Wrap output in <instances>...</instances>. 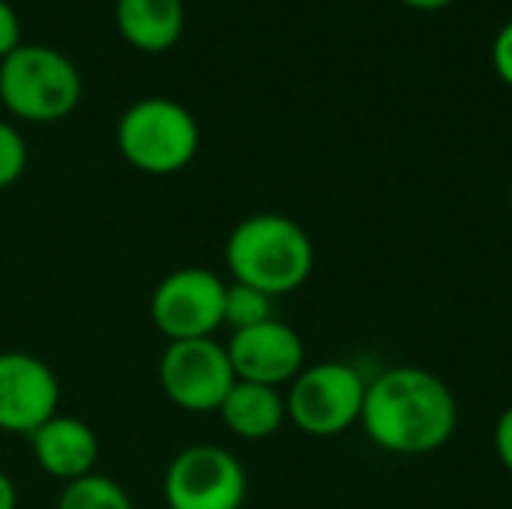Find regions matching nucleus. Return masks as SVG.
Segmentation results:
<instances>
[{
    "label": "nucleus",
    "mask_w": 512,
    "mask_h": 509,
    "mask_svg": "<svg viewBox=\"0 0 512 509\" xmlns=\"http://www.w3.org/2000/svg\"><path fill=\"white\" fill-rule=\"evenodd\" d=\"M18 507V492L15 483L0 471V509H15Z\"/></svg>",
    "instance_id": "obj_20"
},
{
    "label": "nucleus",
    "mask_w": 512,
    "mask_h": 509,
    "mask_svg": "<svg viewBox=\"0 0 512 509\" xmlns=\"http://www.w3.org/2000/svg\"><path fill=\"white\" fill-rule=\"evenodd\" d=\"M510 198H512V192H510Z\"/></svg>",
    "instance_id": "obj_22"
},
{
    "label": "nucleus",
    "mask_w": 512,
    "mask_h": 509,
    "mask_svg": "<svg viewBox=\"0 0 512 509\" xmlns=\"http://www.w3.org/2000/svg\"><path fill=\"white\" fill-rule=\"evenodd\" d=\"M399 3L408 6V9H417V12H435V9L450 6L453 0H399Z\"/></svg>",
    "instance_id": "obj_21"
},
{
    "label": "nucleus",
    "mask_w": 512,
    "mask_h": 509,
    "mask_svg": "<svg viewBox=\"0 0 512 509\" xmlns=\"http://www.w3.org/2000/svg\"><path fill=\"white\" fill-rule=\"evenodd\" d=\"M459 423L450 387L420 366H396L366 387L360 426L366 438L396 456L441 450Z\"/></svg>",
    "instance_id": "obj_1"
},
{
    "label": "nucleus",
    "mask_w": 512,
    "mask_h": 509,
    "mask_svg": "<svg viewBox=\"0 0 512 509\" xmlns=\"http://www.w3.org/2000/svg\"><path fill=\"white\" fill-rule=\"evenodd\" d=\"M234 384L237 375L228 348L219 345L213 336L168 342V348L159 357V387L183 411H219Z\"/></svg>",
    "instance_id": "obj_8"
},
{
    "label": "nucleus",
    "mask_w": 512,
    "mask_h": 509,
    "mask_svg": "<svg viewBox=\"0 0 512 509\" xmlns=\"http://www.w3.org/2000/svg\"><path fill=\"white\" fill-rule=\"evenodd\" d=\"M495 450H498L501 465L512 474V405L495 423Z\"/></svg>",
    "instance_id": "obj_19"
},
{
    "label": "nucleus",
    "mask_w": 512,
    "mask_h": 509,
    "mask_svg": "<svg viewBox=\"0 0 512 509\" xmlns=\"http://www.w3.org/2000/svg\"><path fill=\"white\" fill-rule=\"evenodd\" d=\"M0 102L18 120L57 123L81 102V72L57 48L18 45L0 60Z\"/></svg>",
    "instance_id": "obj_3"
},
{
    "label": "nucleus",
    "mask_w": 512,
    "mask_h": 509,
    "mask_svg": "<svg viewBox=\"0 0 512 509\" xmlns=\"http://www.w3.org/2000/svg\"><path fill=\"white\" fill-rule=\"evenodd\" d=\"M57 375L33 354L0 351V432L30 438L57 414Z\"/></svg>",
    "instance_id": "obj_9"
},
{
    "label": "nucleus",
    "mask_w": 512,
    "mask_h": 509,
    "mask_svg": "<svg viewBox=\"0 0 512 509\" xmlns=\"http://www.w3.org/2000/svg\"><path fill=\"white\" fill-rule=\"evenodd\" d=\"M222 423L243 441H267L288 420L285 396L276 387L237 381L219 405Z\"/></svg>",
    "instance_id": "obj_12"
},
{
    "label": "nucleus",
    "mask_w": 512,
    "mask_h": 509,
    "mask_svg": "<svg viewBox=\"0 0 512 509\" xmlns=\"http://www.w3.org/2000/svg\"><path fill=\"white\" fill-rule=\"evenodd\" d=\"M201 144L198 120L174 99L150 96L132 102L117 123V147L123 159L153 177L183 171Z\"/></svg>",
    "instance_id": "obj_4"
},
{
    "label": "nucleus",
    "mask_w": 512,
    "mask_h": 509,
    "mask_svg": "<svg viewBox=\"0 0 512 509\" xmlns=\"http://www.w3.org/2000/svg\"><path fill=\"white\" fill-rule=\"evenodd\" d=\"M18 45H21V24H18V15H15V9H12L6 0H0V60H3L6 54H12Z\"/></svg>",
    "instance_id": "obj_18"
},
{
    "label": "nucleus",
    "mask_w": 512,
    "mask_h": 509,
    "mask_svg": "<svg viewBox=\"0 0 512 509\" xmlns=\"http://www.w3.org/2000/svg\"><path fill=\"white\" fill-rule=\"evenodd\" d=\"M225 291L228 285L210 267H180L168 273L150 300L156 330L168 342L210 339L225 324Z\"/></svg>",
    "instance_id": "obj_6"
},
{
    "label": "nucleus",
    "mask_w": 512,
    "mask_h": 509,
    "mask_svg": "<svg viewBox=\"0 0 512 509\" xmlns=\"http://www.w3.org/2000/svg\"><path fill=\"white\" fill-rule=\"evenodd\" d=\"M162 492L168 509H243L249 483L231 450L195 444L171 459Z\"/></svg>",
    "instance_id": "obj_7"
},
{
    "label": "nucleus",
    "mask_w": 512,
    "mask_h": 509,
    "mask_svg": "<svg viewBox=\"0 0 512 509\" xmlns=\"http://www.w3.org/2000/svg\"><path fill=\"white\" fill-rule=\"evenodd\" d=\"M270 318H276L273 315V297H267L258 288L240 285V282L228 285V291H225V324L234 333L255 327V324H264Z\"/></svg>",
    "instance_id": "obj_15"
},
{
    "label": "nucleus",
    "mask_w": 512,
    "mask_h": 509,
    "mask_svg": "<svg viewBox=\"0 0 512 509\" xmlns=\"http://www.w3.org/2000/svg\"><path fill=\"white\" fill-rule=\"evenodd\" d=\"M369 381L348 363L306 366L288 387V420L312 438H336L360 423Z\"/></svg>",
    "instance_id": "obj_5"
},
{
    "label": "nucleus",
    "mask_w": 512,
    "mask_h": 509,
    "mask_svg": "<svg viewBox=\"0 0 512 509\" xmlns=\"http://www.w3.org/2000/svg\"><path fill=\"white\" fill-rule=\"evenodd\" d=\"M114 21L123 39L141 51H168L183 33V0H117Z\"/></svg>",
    "instance_id": "obj_13"
},
{
    "label": "nucleus",
    "mask_w": 512,
    "mask_h": 509,
    "mask_svg": "<svg viewBox=\"0 0 512 509\" xmlns=\"http://www.w3.org/2000/svg\"><path fill=\"white\" fill-rule=\"evenodd\" d=\"M27 168V144L21 138V132L0 120V189L12 186Z\"/></svg>",
    "instance_id": "obj_16"
},
{
    "label": "nucleus",
    "mask_w": 512,
    "mask_h": 509,
    "mask_svg": "<svg viewBox=\"0 0 512 509\" xmlns=\"http://www.w3.org/2000/svg\"><path fill=\"white\" fill-rule=\"evenodd\" d=\"M225 348L237 381H252L279 390L306 369V348L300 333L279 318L237 330Z\"/></svg>",
    "instance_id": "obj_10"
},
{
    "label": "nucleus",
    "mask_w": 512,
    "mask_h": 509,
    "mask_svg": "<svg viewBox=\"0 0 512 509\" xmlns=\"http://www.w3.org/2000/svg\"><path fill=\"white\" fill-rule=\"evenodd\" d=\"M57 509H135L129 495L120 489V483H114L105 474H87L81 480L66 483V489L60 492Z\"/></svg>",
    "instance_id": "obj_14"
},
{
    "label": "nucleus",
    "mask_w": 512,
    "mask_h": 509,
    "mask_svg": "<svg viewBox=\"0 0 512 509\" xmlns=\"http://www.w3.org/2000/svg\"><path fill=\"white\" fill-rule=\"evenodd\" d=\"M27 441H30L36 465L48 477L63 480V483H72V480L93 474L96 459H99L96 432L78 417L54 414Z\"/></svg>",
    "instance_id": "obj_11"
},
{
    "label": "nucleus",
    "mask_w": 512,
    "mask_h": 509,
    "mask_svg": "<svg viewBox=\"0 0 512 509\" xmlns=\"http://www.w3.org/2000/svg\"><path fill=\"white\" fill-rule=\"evenodd\" d=\"M225 264L234 282L282 297L306 285L315 267L312 237L282 213H255L234 225L225 243Z\"/></svg>",
    "instance_id": "obj_2"
},
{
    "label": "nucleus",
    "mask_w": 512,
    "mask_h": 509,
    "mask_svg": "<svg viewBox=\"0 0 512 509\" xmlns=\"http://www.w3.org/2000/svg\"><path fill=\"white\" fill-rule=\"evenodd\" d=\"M492 66H495L498 78L512 87V21L501 27V33L492 42Z\"/></svg>",
    "instance_id": "obj_17"
}]
</instances>
